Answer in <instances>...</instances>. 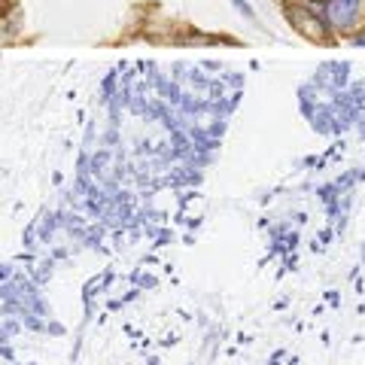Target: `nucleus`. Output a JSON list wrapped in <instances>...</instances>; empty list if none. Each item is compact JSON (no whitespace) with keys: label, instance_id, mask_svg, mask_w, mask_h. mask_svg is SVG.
Returning a JSON list of instances; mask_svg holds the SVG:
<instances>
[{"label":"nucleus","instance_id":"f03ea898","mask_svg":"<svg viewBox=\"0 0 365 365\" xmlns=\"http://www.w3.org/2000/svg\"><path fill=\"white\" fill-rule=\"evenodd\" d=\"M232 4H235L237 9H241L244 16H253V9H250V4H247V0H232Z\"/></svg>","mask_w":365,"mask_h":365},{"label":"nucleus","instance_id":"f257e3e1","mask_svg":"<svg viewBox=\"0 0 365 365\" xmlns=\"http://www.w3.org/2000/svg\"><path fill=\"white\" fill-rule=\"evenodd\" d=\"M326 13L335 28H350L353 19L359 16V0H329Z\"/></svg>","mask_w":365,"mask_h":365}]
</instances>
